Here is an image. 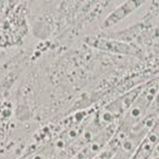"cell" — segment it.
Returning a JSON list of instances; mask_svg holds the SVG:
<instances>
[{
	"label": "cell",
	"mask_w": 159,
	"mask_h": 159,
	"mask_svg": "<svg viewBox=\"0 0 159 159\" xmlns=\"http://www.w3.org/2000/svg\"><path fill=\"white\" fill-rule=\"evenodd\" d=\"M143 1H128L120 5L103 20L102 26L108 28L117 24L129 16L143 4Z\"/></svg>",
	"instance_id": "3"
},
{
	"label": "cell",
	"mask_w": 159,
	"mask_h": 159,
	"mask_svg": "<svg viewBox=\"0 0 159 159\" xmlns=\"http://www.w3.org/2000/svg\"><path fill=\"white\" fill-rule=\"evenodd\" d=\"M151 111L159 112V94L154 103V105L151 108Z\"/></svg>",
	"instance_id": "4"
},
{
	"label": "cell",
	"mask_w": 159,
	"mask_h": 159,
	"mask_svg": "<svg viewBox=\"0 0 159 159\" xmlns=\"http://www.w3.org/2000/svg\"><path fill=\"white\" fill-rule=\"evenodd\" d=\"M159 145V116L131 159H151Z\"/></svg>",
	"instance_id": "2"
},
{
	"label": "cell",
	"mask_w": 159,
	"mask_h": 159,
	"mask_svg": "<svg viewBox=\"0 0 159 159\" xmlns=\"http://www.w3.org/2000/svg\"><path fill=\"white\" fill-rule=\"evenodd\" d=\"M159 94V78L141 85L138 94L112 136L110 143L112 145L118 146L127 137L131 130L148 114Z\"/></svg>",
	"instance_id": "1"
}]
</instances>
